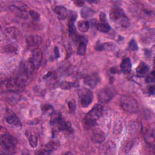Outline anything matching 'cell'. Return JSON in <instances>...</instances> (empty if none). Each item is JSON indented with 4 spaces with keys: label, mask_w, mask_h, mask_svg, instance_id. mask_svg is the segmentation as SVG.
Segmentation results:
<instances>
[{
    "label": "cell",
    "mask_w": 155,
    "mask_h": 155,
    "mask_svg": "<svg viewBox=\"0 0 155 155\" xmlns=\"http://www.w3.org/2000/svg\"><path fill=\"white\" fill-rule=\"evenodd\" d=\"M50 124L52 129L54 132L64 131L67 133L73 132L71 124L68 122L65 121L62 117V116L59 112L53 111L51 115Z\"/></svg>",
    "instance_id": "1"
},
{
    "label": "cell",
    "mask_w": 155,
    "mask_h": 155,
    "mask_svg": "<svg viewBox=\"0 0 155 155\" xmlns=\"http://www.w3.org/2000/svg\"><path fill=\"white\" fill-rule=\"evenodd\" d=\"M17 142L15 139L8 133H4L1 136V154H13L15 153Z\"/></svg>",
    "instance_id": "2"
},
{
    "label": "cell",
    "mask_w": 155,
    "mask_h": 155,
    "mask_svg": "<svg viewBox=\"0 0 155 155\" xmlns=\"http://www.w3.org/2000/svg\"><path fill=\"white\" fill-rule=\"evenodd\" d=\"M104 112V107L101 104L95 105L93 108L89 111L85 115L84 118L85 127L89 129L93 127L96 123V121L102 115Z\"/></svg>",
    "instance_id": "3"
},
{
    "label": "cell",
    "mask_w": 155,
    "mask_h": 155,
    "mask_svg": "<svg viewBox=\"0 0 155 155\" xmlns=\"http://www.w3.org/2000/svg\"><path fill=\"white\" fill-rule=\"evenodd\" d=\"M120 105L125 111L129 113H135L139 110L137 101L133 97L129 95H122L120 97Z\"/></svg>",
    "instance_id": "4"
},
{
    "label": "cell",
    "mask_w": 155,
    "mask_h": 155,
    "mask_svg": "<svg viewBox=\"0 0 155 155\" xmlns=\"http://www.w3.org/2000/svg\"><path fill=\"white\" fill-rule=\"evenodd\" d=\"M110 19L119 24L123 27H127L129 25V20L127 16L124 13L122 9L120 8H113L110 11Z\"/></svg>",
    "instance_id": "5"
},
{
    "label": "cell",
    "mask_w": 155,
    "mask_h": 155,
    "mask_svg": "<svg viewBox=\"0 0 155 155\" xmlns=\"http://www.w3.org/2000/svg\"><path fill=\"white\" fill-rule=\"evenodd\" d=\"M115 94L113 88L106 87L101 90L99 93V99L102 102H108L112 99Z\"/></svg>",
    "instance_id": "6"
},
{
    "label": "cell",
    "mask_w": 155,
    "mask_h": 155,
    "mask_svg": "<svg viewBox=\"0 0 155 155\" xmlns=\"http://www.w3.org/2000/svg\"><path fill=\"white\" fill-rule=\"evenodd\" d=\"M28 60L33 65L35 70H37L39 67L42 60V52L41 50L39 48L33 50L31 56Z\"/></svg>",
    "instance_id": "7"
},
{
    "label": "cell",
    "mask_w": 155,
    "mask_h": 155,
    "mask_svg": "<svg viewBox=\"0 0 155 155\" xmlns=\"http://www.w3.org/2000/svg\"><path fill=\"white\" fill-rule=\"evenodd\" d=\"M4 35L8 40L15 42L18 41L20 38L21 33L17 28L14 27H10L5 30Z\"/></svg>",
    "instance_id": "8"
},
{
    "label": "cell",
    "mask_w": 155,
    "mask_h": 155,
    "mask_svg": "<svg viewBox=\"0 0 155 155\" xmlns=\"http://www.w3.org/2000/svg\"><path fill=\"white\" fill-rule=\"evenodd\" d=\"M93 98V93L88 90L85 89L82 90L80 94V101L82 107H88L92 102Z\"/></svg>",
    "instance_id": "9"
},
{
    "label": "cell",
    "mask_w": 155,
    "mask_h": 155,
    "mask_svg": "<svg viewBox=\"0 0 155 155\" xmlns=\"http://www.w3.org/2000/svg\"><path fill=\"white\" fill-rule=\"evenodd\" d=\"M10 10L16 16L20 18L26 19L28 18V13H27V7L26 6H22L20 7L16 5H12L9 7Z\"/></svg>",
    "instance_id": "10"
},
{
    "label": "cell",
    "mask_w": 155,
    "mask_h": 155,
    "mask_svg": "<svg viewBox=\"0 0 155 155\" xmlns=\"http://www.w3.org/2000/svg\"><path fill=\"white\" fill-rule=\"evenodd\" d=\"M5 119L6 122L8 124L12 126H15V127L21 126V123L19 119L16 116V114L10 110H7L5 116Z\"/></svg>",
    "instance_id": "11"
},
{
    "label": "cell",
    "mask_w": 155,
    "mask_h": 155,
    "mask_svg": "<svg viewBox=\"0 0 155 155\" xmlns=\"http://www.w3.org/2000/svg\"><path fill=\"white\" fill-rule=\"evenodd\" d=\"M99 80V75L96 73H93L87 74L84 78V82L86 85L91 88H94L98 84Z\"/></svg>",
    "instance_id": "12"
},
{
    "label": "cell",
    "mask_w": 155,
    "mask_h": 155,
    "mask_svg": "<svg viewBox=\"0 0 155 155\" xmlns=\"http://www.w3.org/2000/svg\"><path fill=\"white\" fill-rule=\"evenodd\" d=\"M59 147V143L56 141H51L45 144L36 153L39 154H48L55 151Z\"/></svg>",
    "instance_id": "13"
},
{
    "label": "cell",
    "mask_w": 155,
    "mask_h": 155,
    "mask_svg": "<svg viewBox=\"0 0 155 155\" xmlns=\"http://www.w3.org/2000/svg\"><path fill=\"white\" fill-rule=\"evenodd\" d=\"M27 45L29 48L33 50L38 48L42 42V38L38 35H30L27 38Z\"/></svg>",
    "instance_id": "14"
},
{
    "label": "cell",
    "mask_w": 155,
    "mask_h": 155,
    "mask_svg": "<svg viewBox=\"0 0 155 155\" xmlns=\"http://www.w3.org/2000/svg\"><path fill=\"white\" fill-rule=\"evenodd\" d=\"M115 151H116L115 143L111 141H109L104 143L99 150L100 153L105 154H114Z\"/></svg>",
    "instance_id": "15"
},
{
    "label": "cell",
    "mask_w": 155,
    "mask_h": 155,
    "mask_svg": "<svg viewBox=\"0 0 155 155\" xmlns=\"http://www.w3.org/2000/svg\"><path fill=\"white\" fill-rule=\"evenodd\" d=\"M91 139L93 142L96 143H101L105 139V134L100 128H96L93 131Z\"/></svg>",
    "instance_id": "16"
},
{
    "label": "cell",
    "mask_w": 155,
    "mask_h": 155,
    "mask_svg": "<svg viewBox=\"0 0 155 155\" xmlns=\"http://www.w3.org/2000/svg\"><path fill=\"white\" fill-rule=\"evenodd\" d=\"M76 41L78 42L77 53L79 55L85 54L86 52V49H87V44L84 37L81 36H78Z\"/></svg>",
    "instance_id": "17"
},
{
    "label": "cell",
    "mask_w": 155,
    "mask_h": 155,
    "mask_svg": "<svg viewBox=\"0 0 155 155\" xmlns=\"http://www.w3.org/2000/svg\"><path fill=\"white\" fill-rule=\"evenodd\" d=\"M54 12L56 14L58 18L60 20H64L68 16V11L67 8L61 5H59L55 7Z\"/></svg>",
    "instance_id": "18"
},
{
    "label": "cell",
    "mask_w": 155,
    "mask_h": 155,
    "mask_svg": "<svg viewBox=\"0 0 155 155\" xmlns=\"http://www.w3.org/2000/svg\"><path fill=\"white\" fill-rule=\"evenodd\" d=\"M120 69L125 74L129 73L131 71V62L128 58H124L120 64Z\"/></svg>",
    "instance_id": "19"
},
{
    "label": "cell",
    "mask_w": 155,
    "mask_h": 155,
    "mask_svg": "<svg viewBox=\"0 0 155 155\" xmlns=\"http://www.w3.org/2000/svg\"><path fill=\"white\" fill-rule=\"evenodd\" d=\"M144 139L146 143L150 145H154V129L147 130L144 135Z\"/></svg>",
    "instance_id": "20"
},
{
    "label": "cell",
    "mask_w": 155,
    "mask_h": 155,
    "mask_svg": "<svg viewBox=\"0 0 155 155\" xmlns=\"http://www.w3.org/2000/svg\"><path fill=\"white\" fill-rule=\"evenodd\" d=\"M25 134L31 147L33 148H35L38 145V138L36 136L29 131H27Z\"/></svg>",
    "instance_id": "21"
},
{
    "label": "cell",
    "mask_w": 155,
    "mask_h": 155,
    "mask_svg": "<svg viewBox=\"0 0 155 155\" xmlns=\"http://www.w3.org/2000/svg\"><path fill=\"white\" fill-rule=\"evenodd\" d=\"M148 67L143 62H140L136 68V72L139 76L145 75L148 72Z\"/></svg>",
    "instance_id": "22"
},
{
    "label": "cell",
    "mask_w": 155,
    "mask_h": 155,
    "mask_svg": "<svg viewBox=\"0 0 155 155\" xmlns=\"http://www.w3.org/2000/svg\"><path fill=\"white\" fill-rule=\"evenodd\" d=\"M78 28L81 32H87L90 28V25L88 21L81 20L78 22Z\"/></svg>",
    "instance_id": "23"
},
{
    "label": "cell",
    "mask_w": 155,
    "mask_h": 155,
    "mask_svg": "<svg viewBox=\"0 0 155 155\" xmlns=\"http://www.w3.org/2000/svg\"><path fill=\"white\" fill-rule=\"evenodd\" d=\"M97 28L99 31L101 32L107 33L110 30L111 27L109 25V24L105 22H101L98 24L97 25Z\"/></svg>",
    "instance_id": "24"
},
{
    "label": "cell",
    "mask_w": 155,
    "mask_h": 155,
    "mask_svg": "<svg viewBox=\"0 0 155 155\" xmlns=\"http://www.w3.org/2000/svg\"><path fill=\"white\" fill-rule=\"evenodd\" d=\"M81 13L82 17L86 18H88L93 16L94 14V12L90 8L85 7L82 10Z\"/></svg>",
    "instance_id": "25"
},
{
    "label": "cell",
    "mask_w": 155,
    "mask_h": 155,
    "mask_svg": "<svg viewBox=\"0 0 155 155\" xmlns=\"http://www.w3.org/2000/svg\"><path fill=\"white\" fill-rule=\"evenodd\" d=\"M4 50L8 53H15L17 51V47L15 45H8L4 47Z\"/></svg>",
    "instance_id": "26"
},
{
    "label": "cell",
    "mask_w": 155,
    "mask_h": 155,
    "mask_svg": "<svg viewBox=\"0 0 155 155\" xmlns=\"http://www.w3.org/2000/svg\"><path fill=\"white\" fill-rule=\"evenodd\" d=\"M60 86L63 89H70L74 86V83L71 82L64 81L61 84Z\"/></svg>",
    "instance_id": "27"
},
{
    "label": "cell",
    "mask_w": 155,
    "mask_h": 155,
    "mask_svg": "<svg viewBox=\"0 0 155 155\" xmlns=\"http://www.w3.org/2000/svg\"><path fill=\"white\" fill-rule=\"evenodd\" d=\"M76 101L74 99H71L68 102V107L71 111H74L76 109Z\"/></svg>",
    "instance_id": "28"
},
{
    "label": "cell",
    "mask_w": 155,
    "mask_h": 155,
    "mask_svg": "<svg viewBox=\"0 0 155 155\" xmlns=\"http://www.w3.org/2000/svg\"><path fill=\"white\" fill-rule=\"evenodd\" d=\"M146 82L147 83H151V82H154V71H151L146 78L145 79Z\"/></svg>",
    "instance_id": "29"
},
{
    "label": "cell",
    "mask_w": 155,
    "mask_h": 155,
    "mask_svg": "<svg viewBox=\"0 0 155 155\" xmlns=\"http://www.w3.org/2000/svg\"><path fill=\"white\" fill-rule=\"evenodd\" d=\"M29 13L30 16L32 18V19L35 21H38L39 20V18H40V15L39 13H38L37 12L33 11V10H30L29 11Z\"/></svg>",
    "instance_id": "30"
},
{
    "label": "cell",
    "mask_w": 155,
    "mask_h": 155,
    "mask_svg": "<svg viewBox=\"0 0 155 155\" xmlns=\"http://www.w3.org/2000/svg\"><path fill=\"white\" fill-rule=\"evenodd\" d=\"M129 48L131 50H134V51L137 50V48H138L137 45L136 44V42L134 39H132L130 42V43H129Z\"/></svg>",
    "instance_id": "31"
},
{
    "label": "cell",
    "mask_w": 155,
    "mask_h": 155,
    "mask_svg": "<svg viewBox=\"0 0 155 155\" xmlns=\"http://www.w3.org/2000/svg\"><path fill=\"white\" fill-rule=\"evenodd\" d=\"M133 126L134 127H133L132 125L131 126H130V129H131V132H134V133H137V131H139L138 130H139V128H140V125L137 123V122H134V124H133Z\"/></svg>",
    "instance_id": "32"
},
{
    "label": "cell",
    "mask_w": 155,
    "mask_h": 155,
    "mask_svg": "<svg viewBox=\"0 0 155 155\" xmlns=\"http://www.w3.org/2000/svg\"><path fill=\"white\" fill-rule=\"evenodd\" d=\"M99 18H100L101 22H106V16L104 13H101Z\"/></svg>",
    "instance_id": "33"
},
{
    "label": "cell",
    "mask_w": 155,
    "mask_h": 155,
    "mask_svg": "<svg viewBox=\"0 0 155 155\" xmlns=\"http://www.w3.org/2000/svg\"><path fill=\"white\" fill-rule=\"evenodd\" d=\"M74 4L77 5V6H79V7H81V6H82L83 5H84V1H75L74 2Z\"/></svg>",
    "instance_id": "34"
},
{
    "label": "cell",
    "mask_w": 155,
    "mask_h": 155,
    "mask_svg": "<svg viewBox=\"0 0 155 155\" xmlns=\"http://www.w3.org/2000/svg\"><path fill=\"white\" fill-rule=\"evenodd\" d=\"M154 86L150 87V88H149V90H148V92H149L150 93H154Z\"/></svg>",
    "instance_id": "35"
}]
</instances>
